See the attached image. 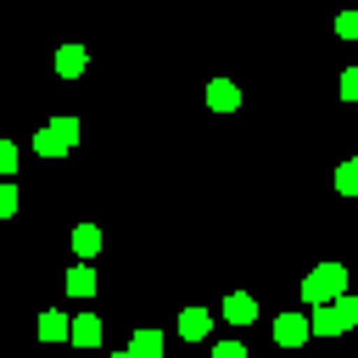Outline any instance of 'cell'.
<instances>
[{
  "mask_svg": "<svg viewBox=\"0 0 358 358\" xmlns=\"http://www.w3.org/2000/svg\"><path fill=\"white\" fill-rule=\"evenodd\" d=\"M308 319H313V336H341V330H352V324H358V296H347V291H341L336 302H319Z\"/></svg>",
  "mask_w": 358,
  "mask_h": 358,
  "instance_id": "6da1fadb",
  "label": "cell"
},
{
  "mask_svg": "<svg viewBox=\"0 0 358 358\" xmlns=\"http://www.w3.org/2000/svg\"><path fill=\"white\" fill-rule=\"evenodd\" d=\"M341 291H347V268H341V263H319V268L302 280V302H308V308H319V302H336Z\"/></svg>",
  "mask_w": 358,
  "mask_h": 358,
  "instance_id": "7a4b0ae2",
  "label": "cell"
},
{
  "mask_svg": "<svg viewBox=\"0 0 358 358\" xmlns=\"http://www.w3.org/2000/svg\"><path fill=\"white\" fill-rule=\"evenodd\" d=\"M78 145V117H50L39 134H34V151L39 157H67Z\"/></svg>",
  "mask_w": 358,
  "mask_h": 358,
  "instance_id": "3957f363",
  "label": "cell"
},
{
  "mask_svg": "<svg viewBox=\"0 0 358 358\" xmlns=\"http://www.w3.org/2000/svg\"><path fill=\"white\" fill-rule=\"evenodd\" d=\"M308 336H313V319H308V313H280V319H274V341H280V347H302Z\"/></svg>",
  "mask_w": 358,
  "mask_h": 358,
  "instance_id": "277c9868",
  "label": "cell"
},
{
  "mask_svg": "<svg viewBox=\"0 0 358 358\" xmlns=\"http://www.w3.org/2000/svg\"><path fill=\"white\" fill-rule=\"evenodd\" d=\"M207 106H213V112H235V106H241V90H235L229 78H213V84H207Z\"/></svg>",
  "mask_w": 358,
  "mask_h": 358,
  "instance_id": "5b68a950",
  "label": "cell"
},
{
  "mask_svg": "<svg viewBox=\"0 0 358 358\" xmlns=\"http://www.w3.org/2000/svg\"><path fill=\"white\" fill-rule=\"evenodd\" d=\"M224 319H229V324H252V319H257V302H252L246 291H229V296H224Z\"/></svg>",
  "mask_w": 358,
  "mask_h": 358,
  "instance_id": "8992f818",
  "label": "cell"
},
{
  "mask_svg": "<svg viewBox=\"0 0 358 358\" xmlns=\"http://www.w3.org/2000/svg\"><path fill=\"white\" fill-rule=\"evenodd\" d=\"M207 330H213V313H207V308H185V313H179V336H185V341H201Z\"/></svg>",
  "mask_w": 358,
  "mask_h": 358,
  "instance_id": "52a82bcc",
  "label": "cell"
},
{
  "mask_svg": "<svg viewBox=\"0 0 358 358\" xmlns=\"http://www.w3.org/2000/svg\"><path fill=\"white\" fill-rule=\"evenodd\" d=\"M67 296H95V268H90V257H78V268H67Z\"/></svg>",
  "mask_w": 358,
  "mask_h": 358,
  "instance_id": "ba28073f",
  "label": "cell"
},
{
  "mask_svg": "<svg viewBox=\"0 0 358 358\" xmlns=\"http://www.w3.org/2000/svg\"><path fill=\"white\" fill-rule=\"evenodd\" d=\"M67 336H73V319L67 313H56V308L39 313V341H67Z\"/></svg>",
  "mask_w": 358,
  "mask_h": 358,
  "instance_id": "9c48e42d",
  "label": "cell"
},
{
  "mask_svg": "<svg viewBox=\"0 0 358 358\" xmlns=\"http://www.w3.org/2000/svg\"><path fill=\"white\" fill-rule=\"evenodd\" d=\"M84 62H90V56H84V45H62V50H56V73H62V78H78V73H84Z\"/></svg>",
  "mask_w": 358,
  "mask_h": 358,
  "instance_id": "30bf717a",
  "label": "cell"
},
{
  "mask_svg": "<svg viewBox=\"0 0 358 358\" xmlns=\"http://www.w3.org/2000/svg\"><path fill=\"white\" fill-rule=\"evenodd\" d=\"M157 352H162V330H134L129 358H157Z\"/></svg>",
  "mask_w": 358,
  "mask_h": 358,
  "instance_id": "8fae6325",
  "label": "cell"
},
{
  "mask_svg": "<svg viewBox=\"0 0 358 358\" xmlns=\"http://www.w3.org/2000/svg\"><path fill=\"white\" fill-rule=\"evenodd\" d=\"M73 252H78V257H95V252H101V229H95V224H78V229H73Z\"/></svg>",
  "mask_w": 358,
  "mask_h": 358,
  "instance_id": "7c38bea8",
  "label": "cell"
},
{
  "mask_svg": "<svg viewBox=\"0 0 358 358\" xmlns=\"http://www.w3.org/2000/svg\"><path fill=\"white\" fill-rule=\"evenodd\" d=\"M73 341H78V347H95V341H101V319H95V313H78V319H73Z\"/></svg>",
  "mask_w": 358,
  "mask_h": 358,
  "instance_id": "4fadbf2b",
  "label": "cell"
},
{
  "mask_svg": "<svg viewBox=\"0 0 358 358\" xmlns=\"http://www.w3.org/2000/svg\"><path fill=\"white\" fill-rule=\"evenodd\" d=\"M336 190H341V196H358V157H347V162L336 168Z\"/></svg>",
  "mask_w": 358,
  "mask_h": 358,
  "instance_id": "5bb4252c",
  "label": "cell"
},
{
  "mask_svg": "<svg viewBox=\"0 0 358 358\" xmlns=\"http://www.w3.org/2000/svg\"><path fill=\"white\" fill-rule=\"evenodd\" d=\"M336 34H341V39H358V11H341V17H336Z\"/></svg>",
  "mask_w": 358,
  "mask_h": 358,
  "instance_id": "9a60e30c",
  "label": "cell"
},
{
  "mask_svg": "<svg viewBox=\"0 0 358 358\" xmlns=\"http://www.w3.org/2000/svg\"><path fill=\"white\" fill-rule=\"evenodd\" d=\"M341 101H358V67L341 73Z\"/></svg>",
  "mask_w": 358,
  "mask_h": 358,
  "instance_id": "2e32d148",
  "label": "cell"
},
{
  "mask_svg": "<svg viewBox=\"0 0 358 358\" xmlns=\"http://www.w3.org/2000/svg\"><path fill=\"white\" fill-rule=\"evenodd\" d=\"M0 173H17V145L0 140Z\"/></svg>",
  "mask_w": 358,
  "mask_h": 358,
  "instance_id": "e0dca14e",
  "label": "cell"
},
{
  "mask_svg": "<svg viewBox=\"0 0 358 358\" xmlns=\"http://www.w3.org/2000/svg\"><path fill=\"white\" fill-rule=\"evenodd\" d=\"M11 213H17V190H11V185H0V218H11Z\"/></svg>",
  "mask_w": 358,
  "mask_h": 358,
  "instance_id": "ac0fdd59",
  "label": "cell"
},
{
  "mask_svg": "<svg viewBox=\"0 0 358 358\" xmlns=\"http://www.w3.org/2000/svg\"><path fill=\"white\" fill-rule=\"evenodd\" d=\"M213 358H246V347H241V341H218V347H213Z\"/></svg>",
  "mask_w": 358,
  "mask_h": 358,
  "instance_id": "d6986e66",
  "label": "cell"
}]
</instances>
